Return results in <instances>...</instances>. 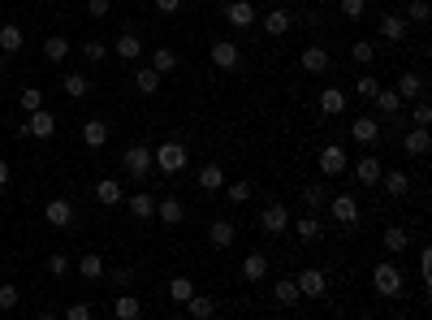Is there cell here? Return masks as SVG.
<instances>
[{
	"label": "cell",
	"instance_id": "cell-31",
	"mask_svg": "<svg viewBox=\"0 0 432 320\" xmlns=\"http://www.w3.org/2000/svg\"><path fill=\"white\" fill-rule=\"evenodd\" d=\"M178 66H182V61H178V52H173V48H156V52H152V70H156V74H173Z\"/></svg>",
	"mask_w": 432,
	"mask_h": 320
},
{
	"label": "cell",
	"instance_id": "cell-52",
	"mask_svg": "<svg viewBox=\"0 0 432 320\" xmlns=\"http://www.w3.org/2000/svg\"><path fill=\"white\" fill-rule=\"evenodd\" d=\"M65 316H70V320H91V316H95V308H91V303H70Z\"/></svg>",
	"mask_w": 432,
	"mask_h": 320
},
{
	"label": "cell",
	"instance_id": "cell-37",
	"mask_svg": "<svg viewBox=\"0 0 432 320\" xmlns=\"http://www.w3.org/2000/svg\"><path fill=\"white\" fill-rule=\"evenodd\" d=\"M113 316H121V320H134V316H143V303H138L134 294H121V299L113 303Z\"/></svg>",
	"mask_w": 432,
	"mask_h": 320
},
{
	"label": "cell",
	"instance_id": "cell-54",
	"mask_svg": "<svg viewBox=\"0 0 432 320\" xmlns=\"http://www.w3.org/2000/svg\"><path fill=\"white\" fill-rule=\"evenodd\" d=\"M420 277H424V286H432V251L428 247L420 251Z\"/></svg>",
	"mask_w": 432,
	"mask_h": 320
},
{
	"label": "cell",
	"instance_id": "cell-2",
	"mask_svg": "<svg viewBox=\"0 0 432 320\" xmlns=\"http://www.w3.org/2000/svg\"><path fill=\"white\" fill-rule=\"evenodd\" d=\"M402 286H407V281H402V268H398V264L385 260V264L372 268V290H376L380 299H398V294H402Z\"/></svg>",
	"mask_w": 432,
	"mask_h": 320
},
{
	"label": "cell",
	"instance_id": "cell-39",
	"mask_svg": "<svg viewBox=\"0 0 432 320\" xmlns=\"http://www.w3.org/2000/svg\"><path fill=\"white\" fill-rule=\"evenodd\" d=\"M372 100H376V108H380V113H385V117H393L398 108H402V95H398V91H376Z\"/></svg>",
	"mask_w": 432,
	"mask_h": 320
},
{
	"label": "cell",
	"instance_id": "cell-12",
	"mask_svg": "<svg viewBox=\"0 0 432 320\" xmlns=\"http://www.w3.org/2000/svg\"><path fill=\"white\" fill-rule=\"evenodd\" d=\"M350 139H355L359 148H372V143L380 139V126H376V117H355V121H350Z\"/></svg>",
	"mask_w": 432,
	"mask_h": 320
},
{
	"label": "cell",
	"instance_id": "cell-55",
	"mask_svg": "<svg viewBox=\"0 0 432 320\" xmlns=\"http://www.w3.org/2000/svg\"><path fill=\"white\" fill-rule=\"evenodd\" d=\"M108 9H113V0H87V13L95 18H108Z\"/></svg>",
	"mask_w": 432,
	"mask_h": 320
},
{
	"label": "cell",
	"instance_id": "cell-46",
	"mask_svg": "<svg viewBox=\"0 0 432 320\" xmlns=\"http://www.w3.org/2000/svg\"><path fill=\"white\" fill-rule=\"evenodd\" d=\"M83 57H87V61H91V66H100V61H104V57H108V48H104V43H100V39H87V43H83Z\"/></svg>",
	"mask_w": 432,
	"mask_h": 320
},
{
	"label": "cell",
	"instance_id": "cell-51",
	"mask_svg": "<svg viewBox=\"0 0 432 320\" xmlns=\"http://www.w3.org/2000/svg\"><path fill=\"white\" fill-rule=\"evenodd\" d=\"M251 195H255V186H251V182H234V186H229V199H234V203H247Z\"/></svg>",
	"mask_w": 432,
	"mask_h": 320
},
{
	"label": "cell",
	"instance_id": "cell-1",
	"mask_svg": "<svg viewBox=\"0 0 432 320\" xmlns=\"http://www.w3.org/2000/svg\"><path fill=\"white\" fill-rule=\"evenodd\" d=\"M152 165H156L160 173H182V169L190 165L186 143H178V139H165L160 148H152Z\"/></svg>",
	"mask_w": 432,
	"mask_h": 320
},
{
	"label": "cell",
	"instance_id": "cell-49",
	"mask_svg": "<svg viewBox=\"0 0 432 320\" xmlns=\"http://www.w3.org/2000/svg\"><path fill=\"white\" fill-rule=\"evenodd\" d=\"M372 52H376V48H372V39H359L355 48H350V57H355L359 66H367V61H372Z\"/></svg>",
	"mask_w": 432,
	"mask_h": 320
},
{
	"label": "cell",
	"instance_id": "cell-18",
	"mask_svg": "<svg viewBox=\"0 0 432 320\" xmlns=\"http://www.w3.org/2000/svg\"><path fill=\"white\" fill-rule=\"evenodd\" d=\"M402 148H407V156H428V152H432V134H428V126H415V130L402 139Z\"/></svg>",
	"mask_w": 432,
	"mask_h": 320
},
{
	"label": "cell",
	"instance_id": "cell-43",
	"mask_svg": "<svg viewBox=\"0 0 432 320\" xmlns=\"http://www.w3.org/2000/svg\"><path fill=\"white\" fill-rule=\"evenodd\" d=\"M402 18H407V22H428V18H432V9H428V0H411V5H407V13H402Z\"/></svg>",
	"mask_w": 432,
	"mask_h": 320
},
{
	"label": "cell",
	"instance_id": "cell-26",
	"mask_svg": "<svg viewBox=\"0 0 432 320\" xmlns=\"http://www.w3.org/2000/svg\"><path fill=\"white\" fill-rule=\"evenodd\" d=\"M302 70H307V74H325L329 70V52H325V48H302Z\"/></svg>",
	"mask_w": 432,
	"mask_h": 320
},
{
	"label": "cell",
	"instance_id": "cell-10",
	"mask_svg": "<svg viewBox=\"0 0 432 320\" xmlns=\"http://www.w3.org/2000/svg\"><path fill=\"white\" fill-rule=\"evenodd\" d=\"M225 22H229V26H238V30H247V26L260 22V13H255L251 0H229V5H225Z\"/></svg>",
	"mask_w": 432,
	"mask_h": 320
},
{
	"label": "cell",
	"instance_id": "cell-8",
	"mask_svg": "<svg viewBox=\"0 0 432 320\" xmlns=\"http://www.w3.org/2000/svg\"><path fill=\"white\" fill-rule=\"evenodd\" d=\"M329 212L338 226H359V199L355 195H333L329 199Z\"/></svg>",
	"mask_w": 432,
	"mask_h": 320
},
{
	"label": "cell",
	"instance_id": "cell-34",
	"mask_svg": "<svg viewBox=\"0 0 432 320\" xmlns=\"http://www.w3.org/2000/svg\"><path fill=\"white\" fill-rule=\"evenodd\" d=\"M273 294H277L281 308H294V303L302 299V294H298V286H294V277H281V281L273 286Z\"/></svg>",
	"mask_w": 432,
	"mask_h": 320
},
{
	"label": "cell",
	"instance_id": "cell-29",
	"mask_svg": "<svg viewBox=\"0 0 432 320\" xmlns=\"http://www.w3.org/2000/svg\"><path fill=\"white\" fill-rule=\"evenodd\" d=\"M182 308H186L190 316H195V320H207V316H212V312H216V303H212V299H207V294H199V290H195V294H190V299L182 303Z\"/></svg>",
	"mask_w": 432,
	"mask_h": 320
},
{
	"label": "cell",
	"instance_id": "cell-30",
	"mask_svg": "<svg viewBox=\"0 0 432 320\" xmlns=\"http://www.w3.org/2000/svg\"><path fill=\"white\" fill-rule=\"evenodd\" d=\"M160 83H165V74H156L152 66H143V70L134 74V87H138L143 95H156V91H160Z\"/></svg>",
	"mask_w": 432,
	"mask_h": 320
},
{
	"label": "cell",
	"instance_id": "cell-50",
	"mask_svg": "<svg viewBox=\"0 0 432 320\" xmlns=\"http://www.w3.org/2000/svg\"><path fill=\"white\" fill-rule=\"evenodd\" d=\"M18 308V286H0V312Z\"/></svg>",
	"mask_w": 432,
	"mask_h": 320
},
{
	"label": "cell",
	"instance_id": "cell-24",
	"mask_svg": "<svg viewBox=\"0 0 432 320\" xmlns=\"http://www.w3.org/2000/svg\"><path fill=\"white\" fill-rule=\"evenodd\" d=\"M95 199H100L104 208H117L125 195H121V182H113V178H100L95 182Z\"/></svg>",
	"mask_w": 432,
	"mask_h": 320
},
{
	"label": "cell",
	"instance_id": "cell-4",
	"mask_svg": "<svg viewBox=\"0 0 432 320\" xmlns=\"http://www.w3.org/2000/svg\"><path fill=\"white\" fill-rule=\"evenodd\" d=\"M121 165H125V173H130L134 182H143V178H147V173L156 169V165H152V148H143V143H134V148L121 156Z\"/></svg>",
	"mask_w": 432,
	"mask_h": 320
},
{
	"label": "cell",
	"instance_id": "cell-40",
	"mask_svg": "<svg viewBox=\"0 0 432 320\" xmlns=\"http://www.w3.org/2000/svg\"><path fill=\"white\" fill-rule=\"evenodd\" d=\"M78 273H83L87 281H100L104 277V260L100 255H83V260H78Z\"/></svg>",
	"mask_w": 432,
	"mask_h": 320
},
{
	"label": "cell",
	"instance_id": "cell-47",
	"mask_svg": "<svg viewBox=\"0 0 432 320\" xmlns=\"http://www.w3.org/2000/svg\"><path fill=\"white\" fill-rule=\"evenodd\" d=\"M380 91V83H376V78L372 74H363V78H355V95H363V100H372V95Z\"/></svg>",
	"mask_w": 432,
	"mask_h": 320
},
{
	"label": "cell",
	"instance_id": "cell-11",
	"mask_svg": "<svg viewBox=\"0 0 432 320\" xmlns=\"http://www.w3.org/2000/svg\"><path fill=\"white\" fill-rule=\"evenodd\" d=\"M43 221H48V226H56V230H65L74 221V203L70 199H48L43 203Z\"/></svg>",
	"mask_w": 432,
	"mask_h": 320
},
{
	"label": "cell",
	"instance_id": "cell-16",
	"mask_svg": "<svg viewBox=\"0 0 432 320\" xmlns=\"http://www.w3.org/2000/svg\"><path fill=\"white\" fill-rule=\"evenodd\" d=\"M320 113L325 117H342L346 113V91L342 87H325L320 91Z\"/></svg>",
	"mask_w": 432,
	"mask_h": 320
},
{
	"label": "cell",
	"instance_id": "cell-7",
	"mask_svg": "<svg viewBox=\"0 0 432 320\" xmlns=\"http://www.w3.org/2000/svg\"><path fill=\"white\" fill-rule=\"evenodd\" d=\"M294 286H298V294H302V299H325L329 277L320 273V268H302V273L294 277Z\"/></svg>",
	"mask_w": 432,
	"mask_h": 320
},
{
	"label": "cell",
	"instance_id": "cell-15",
	"mask_svg": "<svg viewBox=\"0 0 432 320\" xmlns=\"http://www.w3.org/2000/svg\"><path fill=\"white\" fill-rule=\"evenodd\" d=\"M380 39H389V43L407 39V18L402 13H380Z\"/></svg>",
	"mask_w": 432,
	"mask_h": 320
},
{
	"label": "cell",
	"instance_id": "cell-23",
	"mask_svg": "<svg viewBox=\"0 0 432 320\" xmlns=\"http://www.w3.org/2000/svg\"><path fill=\"white\" fill-rule=\"evenodd\" d=\"M376 186H385L393 199H402L407 190H411V178H407L402 169H389V173H380V182H376Z\"/></svg>",
	"mask_w": 432,
	"mask_h": 320
},
{
	"label": "cell",
	"instance_id": "cell-9",
	"mask_svg": "<svg viewBox=\"0 0 432 320\" xmlns=\"http://www.w3.org/2000/svg\"><path fill=\"white\" fill-rule=\"evenodd\" d=\"M260 230L268 234V238H277V234H285L290 230V212H285L281 203H268L264 212H260Z\"/></svg>",
	"mask_w": 432,
	"mask_h": 320
},
{
	"label": "cell",
	"instance_id": "cell-42",
	"mask_svg": "<svg viewBox=\"0 0 432 320\" xmlns=\"http://www.w3.org/2000/svg\"><path fill=\"white\" fill-rule=\"evenodd\" d=\"M302 203H307L311 212H316V208L325 203V186H320V182H302Z\"/></svg>",
	"mask_w": 432,
	"mask_h": 320
},
{
	"label": "cell",
	"instance_id": "cell-58",
	"mask_svg": "<svg viewBox=\"0 0 432 320\" xmlns=\"http://www.w3.org/2000/svg\"><path fill=\"white\" fill-rule=\"evenodd\" d=\"M9 178H13V169H9V160H0V190L9 186Z\"/></svg>",
	"mask_w": 432,
	"mask_h": 320
},
{
	"label": "cell",
	"instance_id": "cell-53",
	"mask_svg": "<svg viewBox=\"0 0 432 320\" xmlns=\"http://www.w3.org/2000/svg\"><path fill=\"white\" fill-rule=\"evenodd\" d=\"M48 273H52V277H65V273H70V260H65V255H48Z\"/></svg>",
	"mask_w": 432,
	"mask_h": 320
},
{
	"label": "cell",
	"instance_id": "cell-21",
	"mask_svg": "<svg viewBox=\"0 0 432 320\" xmlns=\"http://www.w3.org/2000/svg\"><path fill=\"white\" fill-rule=\"evenodd\" d=\"M22 43H26V35H22V26H13V22H5V26H0V52H5V57H13V52H22Z\"/></svg>",
	"mask_w": 432,
	"mask_h": 320
},
{
	"label": "cell",
	"instance_id": "cell-14",
	"mask_svg": "<svg viewBox=\"0 0 432 320\" xmlns=\"http://www.w3.org/2000/svg\"><path fill=\"white\" fill-rule=\"evenodd\" d=\"M260 22H264V30H268V35H290V26H294V13H290V9H268Z\"/></svg>",
	"mask_w": 432,
	"mask_h": 320
},
{
	"label": "cell",
	"instance_id": "cell-13",
	"mask_svg": "<svg viewBox=\"0 0 432 320\" xmlns=\"http://www.w3.org/2000/svg\"><path fill=\"white\" fill-rule=\"evenodd\" d=\"M380 173H385V165L376 160V152L359 156V165H355V178H359L363 186H376V182H380Z\"/></svg>",
	"mask_w": 432,
	"mask_h": 320
},
{
	"label": "cell",
	"instance_id": "cell-32",
	"mask_svg": "<svg viewBox=\"0 0 432 320\" xmlns=\"http://www.w3.org/2000/svg\"><path fill=\"white\" fill-rule=\"evenodd\" d=\"M43 57L61 66V61L70 57V39H65V35H48V39H43Z\"/></svg>",
	"mask_w": 432,
	"mask_h": 320
},
{
	"label": "cell",
	"instance_id": "cell-17",
	"mask_svg": "<svg viewBox=\"0 0 432 320\" xmlns=\"http://www.w3.org/2000/svg\"><path fill=\"white\" fill-rule=\"evenodd\" d=\"M234 238H238V226H234V221H212V226H207V243L220 247V251L234 247Z\"/></svg>",
	"mask_w": 432,
	"mask_h": 320
},
{
	"label": "cell",
	"instance_id": "cell-20",
	"mask_svg": "<svg viewBox=\"0 0 432 320\" xmlns=\"http://www.w3.org/2000/svg\"><path fill=\"white\" fill-rule=\"evenodd\" d=\"M113 52H117L121 61H138V57H143V43H138V35H134V30H121V35H117V43H113Z\"/></svg>",
	"mask_w": 432,
	"mask_h": 320
},
{
	"label": "cell",
	"instance_id": "cell-28",
	"mask_svg": "<svg viewBox=\"0 0 432 320\" xmlns=\"http://www.w3.org/2000/svg\"><path fill=\"white\" fill-rule=\"evenodd\" d=\"M243 277L247 281H264L268 277V255H260V251L247 255V260H243Z\"/></svg>",
	"mask_w": 432,
	"mask_h": 320
},
{
	"label": "cell",
	"instance_id": "cell-45",
	"mask_svg": "<svg viewBox=\"0 0 432 320\" xmlns=\"http://www.w3.org/2000/svg\"><path fill=\"white\" fill-rule=\"evenodd\" d=\"M342 13H346V18L350 22H359V18H367V0H342V5H338Z\"/></svg>",
	"mask_w": 432,
	"mask_h": 320
},
{
	"label": "cell",
	"instance_id": "cell-3",
	"mask_svg": "<svg viewBox=\"0 0 432 320\" xmlns=\"http://www.w3.org/2000/svg\"><path fill=\"white\" fill-rule=\"evenodd\" d=\"M316 160H320V173H325V178H342V173L350 169V156L338 148V143H325Z\"/></svg>",
	"mask_w": 432,
	"mask_h": 320
},
{
	"label": "cell",
	"instance_id": "cell-27",
	"mask_svg": "<svg viewBox=\"0 0 432 320\" xmlns=\"http://www.w3.org/2000/svg\"><path fill=\"white\" fill-rule=\"evenodd\" d=\"M380 243H385V251H393V255H398V251H407V247H411V230H407V226H389Z\"/></svg>",
	"mask_w": 432,
	"mask_h": 320
},
{
	"label": "cell",
	"instance_id": "cell-41",
	"mask_svg": "<svg viewBox=\"0 0 432 320\" xmlns=\"http://www.w3.org/2000/svg\"><path fill=\"white\" fill-rule=\"evenodd\" d=\"M294 230H298V238H302V243H316V238L325 234V226H320L316 217H302V221H294Z\"/></svg>",
	"mask_w": 432,
	"mask_h": 320
},
{
	"label": "cell",
	"instance_id": "cell-56",
	"mask_svg": "<svg viewBox=\"0 0 432 320\" xmlns=\"http://www.w3.org/2000/svg\"><path fill=\"white\" fill-rule=\"evenodd\" d=\"M113 281L125 286V281H134V268H113Z\"/></svg>",
	"mask_w": 432,
	"mask_h": 320
},
{
	"label": "cell",
	"instance_id": "cell-19",
	"mask_svg": "<svg viewBox=\"0 0 432 320\" xmlns=\"http://www.w3.org/2000/svg\"><path fill=\"white\" fill-rule=\"evenodd\" d=\"M83 143H87V148H95V152H100L104 143H108V121H100V117L83 121Z\"/></svg>",
	"mask_w": 432,
	"mask_h": 320
},
{
	"label": "cell",
	"instance_id": "cell-22",
	"mask_svg": "<svg viewBox=\"0 0 432 320\" xmlns=\"http://www.w3.org/2000/svg\"><path fill=\"white\" fill-rule=\"evenodd\" d=\"M156 217L165 221V226H182V217H186V208H182V199H173V195H165L156 203Z\"/></svg>",
	"mask_w": 432,
	"mask_h": 320
},
{
	"label": "cell",
	"instance_id": "cell-25",
	"mask_svg": "<svg viewBox=\"0 0 432 320\" xmlns=\"http://www.w3.org/2000/svg\"><path fill=\"white\" fill-rule=\"evenodd\" d=\"M398 95H402V100H420V95H424V74L407 70L402 78H398Z\"/></svg>",
	"mask_w": 432,
	"mask_h": 320
},
{
	"label": "cell",
	"instance_id": "cell-57",
	"mask_svg": "<svg viewBox=\"0 0 432 320\" xmlns=\"http://www.w3.org/2000/svg\"><path fill=\"white\" fill-rule=\"evenodd\" d=\"M156 9H160V13H178L182 0H156Z\"/></svg>",
	"mask_w": 432,
	"mask_h": 320
},
{
	"label": "cell",
	"instance_id": "cell-35",
	"mask_svg": "<svg viewBox=\"0 0 432 320\" xmlns=\"http://www.w3.org/2000/svg\"><path fill=\"white\" fill-rule=\"evenodd\" d=\"M130 212H134L138 221H152V217H156V199L147 195V190H138V195H130Z\"/></svg>",
	"mask_w": 432,
	"mask_h": 320
},
{
	"label": "cell",
	"instance_id": "cell-48",
	"mask_svg": "<svg viewBox=\"0 0 432 320\" xmlns=\"http://www.w3.org/2000/svg\"><path fill=\"white\" fill-rule=\"evenodd\" d=\"M411 121H415V126H432V104L424 100V95L415 100V113H411Z\"/></svg>",
	"mask_w": 432,
	"mask_h": 320
},
{
	"label": "cell",
	"instance_id": "cell-38",
	"mask_svg": "<svg viewBox=\"0 0 432 320\" xmlns=\"http://www.w3.org/2000/svg\"><path fill=\"white\" fill-rule=\"evenodd\" d=\"M61 87H65V95H70V100H83V95L91 91L87 74H65V83H61Z\"/></svg>",
	"mask_w": 432,
	"mask_h": 320
},
{
	"label": "cell",
	"instance_id": "cell-36",
	"mask_svg": "<svg viewBox=\"0 0 432 320\" xmlns=\"http://www.w3.org/2000/svg\"><path fill=\"white\" fill-rule=\"evenodd\" d=\"M190 294H195V281H190L186 273H178V277L169 281V299H173V303H186Z\"/></svg>",
	"mask_w": 432,
	"mask_h": 320
},
{
	"label": "cell",
	"instance_id": "cell-33",
	"mask_svg": "<svg viewBox=\"0 0 432 320\" xmlns=\"http://www.w3.org/2000/svg\"><path fill=\"white\" fill-rule=\"evenodd\" d=\"M225 186V169L220 165H203L199 169V190H220Z\"/></svg>",
	"mask_w": 432,
	"mask_h": 320
},
{
	"label": "cell",
	"instance_id": "cell-5",
	"mask_svg": "<svg viewBox=\"0 0 432 320\" xmlns=\"http://www.w3.org/2000/svg\"><path fill=\"white\" fill-rule=\"evenodd\" d=\"M22 134H30V139H52L56 134V117L48 113V108H35V113H26Z\"/></svg>",
	"mask_w": 432,
	"mask_h": 320
},
{
	"label": "cell",
	"instance_id": "cell-44",
	"mask_svg": "<svg viewBox=\"0 0 432 320\" xmlns=\"http://www.w3.org/2000/svg\"><path fill=\"white\" fill-rule=\"evenodd\" d=\"M18 104H22V113H35V108H43V91L39 87H26Z\"/></svg>",
	"mask_w": 432,
	"mask_h": 320
},
{
	"label": "cell",
	"instance_id": "cell-6",
	"mask_svg": "<svg viewBox=\"0 0 432 320\" xmlns=\"http://www.w3.org/2000/svg\"><path fill=\"white\" fill-rule=\"evenodd\" d=\"M207 57H212L216 70H238V66H243V52H238L234 39H216L212 48H207Z\"/></svg>",
	"mask_w": 432,
	"mask_h": 320
},
{
	"label": "cell",
	"instance_id": "cell-59",
	"mask_svg": "<svg viewBox=\"0 0 432 320\" xmlns=\"http://www.w3.org/2000/svg\"><path fill=\"white\" fill-rule=\"evenodd\" d=\"M39 5H48V0H39Z\"/></svg>",
	"mask_w": 432,
	"mask_h": 320
}]
</instances>
